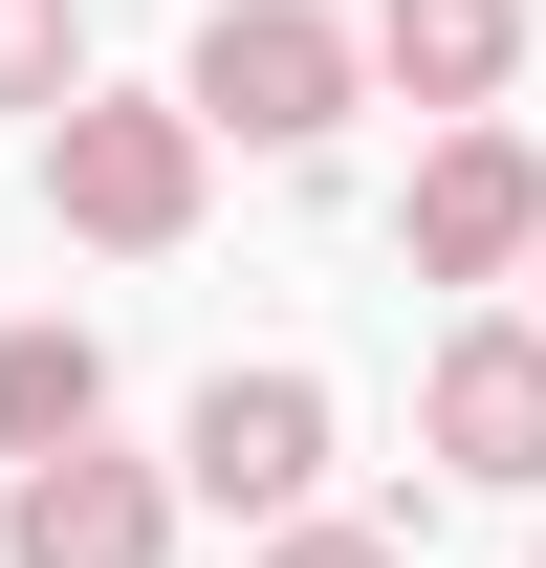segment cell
<instances>
[{
	"mask_svg": "<svg viewBox=\"0 0 546 568\" xmlns=\"http://www.w3.org/2000/svg\"><path fill=\"white\" fill-rule=\"evenodd\" d=\"M525 568H546V547H525Z\"/></svg>",
	"mask_w": 546,
	"mask_h": 568,
	"instance_id": "cell-12",
	"label": "cell"
},
{
	"mask_svg": "<svg viewBox=\"0 0 546 568\" xmlns=\"http://www.w3.org/2000/svg\"><path fill=\"white\" fill-rule=\"evenodd\" d=\"M415 437H437L459 481L546 503V306H481V328H437V372H415Z\"/></svg>",
	"mask_w": 546,
	"mask_h": 568,
	"instance_id": "cell-6",
	"label": "cell"
},
{
	"mask_svg": "<svg viewBox=\"0 0 546 568\" xmlns=\"http://www.w3.org/2000/svg\"><path fill=\"white\" fill-rule=\"evenodd\" d=\"M67 437H110V351H88L67 306H22L0 328V459H67Z\"/></svg>",
	"mask_w": 546,
	"mask_h": 568,
	"instance_id": "cell-8",
	"label": "cell"
},
{
	"mask_svg": "<svg viewBox=\"0 0 546 568\" xmlns=\"http://www.w3.org/2000/svg\"><path fill=\"white\" fill-rule=\"evenodd\" d=\"M394 263L415 284H525L546 263V153L503 110H437V153H415V197H394Z\"/></svg>",
	"mask_w": 546,
	"mask_h": 568,
	"instance_id": "cell-3",
	"label": "cell"
},
{
	"mask_svg": "<svg viewBox=\"0 0 546 568\" xmlns=\"http://www.w3.org/2000/svg\"><path fill=\"white\" fill-rule=\"evenodd\" d=\"M525 306H546V263H525Z\"/></svg>",
	"mask_w": 546,
	"mask_h": 568,
	"instance_id": "cell-11",
	"label": "cell"
},
{
	"mask_svg": "<svg viewBox=\"0 0 546 568\" xmlns=\"http://www.w3.org/2000/svg\"><path fill=\"white\" fill-rule=\"evenodd\" d=\"M198 175H219L198 88H67L44 110V219H67L88 263H175L198 241Z\"/></svg>",
	"mask_w": 546,
	"mask_h": 568,
	"instance_id": "cell-1",
	"label": "cell"
},
{
	"mask_svg": "<svg viewBox=\"0 0 546 568\" xmlns=\"http://www.w3.org/2000/svg\"><path fill=\"white\" fill-rule=\"evenodd\" d=\"M175 459L132 437H67V459H0V568H175Z\"/></svg>",
	"mask_w": 546,
	"mask_h": 568,
	"instance_id": "cell-4",
	"label": "cell"
},
{
	"mask_svg": "<svg viewBox=\"0 0 546 568\" xmlns=\"http://www.w3.org/2000/svg\"><path fill=\"white\" fill-rule=\"evenodd\" d=\"M175 88H198V132H241V153H328L350 88H372V22H328V0H219Z\"/></svg>",
	"mask_w": 546,
	"mask_h": 568,
	"instance_id": "cell-2",
	"label": "cell"
},
{
	"mask_svg": "<svg viewBox=\"0 0 546 568\" xmlns=\"http://www.w3.org/2000/svg\"><path fill=\"white\" fill-rule=\"evenodd\" d=\"M263 568H415V547H394V525H328V503H284V525H263Z\"/></svg>",
	"mask_w": 546,
	"mask_h": 568,
	"instance_id": "cell-10",
	"label": "cell"
},
{
	"mask_svg": "<svg viewBox=\"0 0 546 568\" xmlns=\"http://www.w3.org/2000/svg\"><path fill=\"white\" fill-rule=\"evenodd\" d=\"M67 88H88V0H0V110L44 132Z\"/></svg>",
	"mask_w": 546,
	"mask_h": 568,
	"instance_id": "cell-9",
	"label": "cell"
},
{
	"mask_svg": "<svg viewBox=\"0 0 546 568\" xmlns=\"http://www.w3.org/2000/svg\"><path fill=\"white\" fill-rule=\"evenodd\" d=\"M328 372H198V416H175V481L219 525H284V503H328Z\"/></svg>",
	"mask_w": 546,
	"mask_h": 568,
	"instance_id": "cell-5",
	"label": "cell"
},
{
	"mask_svg": "<svg viewBox=\"0 0 546 568\" xmlns=\"http://www.w3.org/2000/svg\"><path fill=\"white\" fill-rule=\"evenodd\" d=\"M503 67H525V0H372V88L415 110H503Z\"/></svg>",
	"mask_w": 546,
	"mask_h": 568,
	"instance_id": "cell-7",
	"label": "cell"
}]
</instances>
